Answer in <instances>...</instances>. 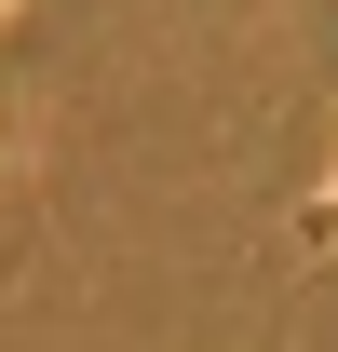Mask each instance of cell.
Here are the masks:
<instances>
[{
  "label": "cell",
  "mask_w": 338,
  "mask_h": 352,
  "mask_svg": "<svg viewBox=\"0 0 338 352\" xmlns=\"http://www.w3.org/2000/svg\"><path fill=\"white\" fill-rule=\"evenodd\" d=\"M297 244H311V258H338V176L311 190V204H297Z\"/></svg>",
  "instance_id": "obj_1"
}]
</instances>
